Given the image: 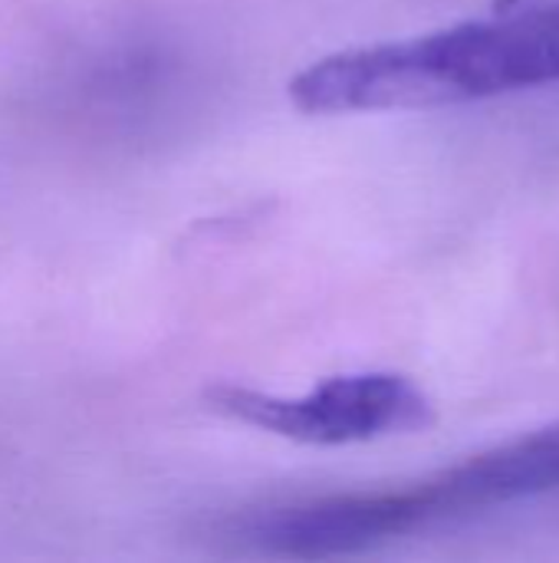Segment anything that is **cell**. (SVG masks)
Returning a JSON list of instances; mask_svg holds the SVG:
<instances>
[{"instance_id":"cell-1","label":"cell","mask_w":559,"mask_h":563,"mask_svg":"<svg viewBox=\"0 0 559 563\" xmlns=\"http://www.w3.org/2000/svg\"><path fill=\"white\" fill-rule=\"evenodd\" d=\"M559 82V0L517 3L425 36L343 49L290 79L306 115L432 109Z\"/></svg>"},{"instance_id":"cell-2","label":"cell","mask_w":559,"mask_h":563,"mask_svg":"<svg viewBox=\"0 0 559 563\" xmlns=\"http://www.w3.org/2000/svg\"><path fill=\"white\" fill-rule=\"evenodd\" d=\"M211 412L303 445H353L412 435L435 422L432 399L399 373L333 376L306 396H273L244 386H211Z\"/></svg>"},{"instance_id":"cell-3","label":"cell","mask_w":559,"mask_h":563,"mask_svg":"<svg viewBox=\"0 0 559 563\" xmlns=\"http://www.w3.org/2000/svg\"><path fill=\"white\" fill-rule=\"evenodd\" d=\"M559 492V422L494 445L415 488L389 492L399 538L432 525Z\"/></svg>"}]
</instances>
